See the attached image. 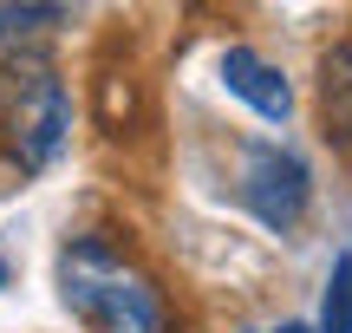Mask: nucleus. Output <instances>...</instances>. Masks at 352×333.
Wrapping results in <instances>:
<instances>
[{"label": "nucleus", "instance_id": "f257e3e1", "mask_svg": "<svg viewBox=\"0 0 352 333\" xmlns=\"http://www.w3.org/2000/svg\"><path fill=\"white\" fill-rule=\"evenodd\" d=\"M59 294L91 333H176L170 288L104 229H85L59 248Z\"/></svg>", "mask_w": 352, "mask_h": 333}, {"label": "nucleus", "instance_id": "f03ea898", "mask_svg": "<svg viewBox=\"0 0 352 333\" xmlns=\"http://www.w3.org/2000/svg\"><path fill=\"white\" fill-rule=\"evenodd\" d=\"M72 144V85L52 59L0 65V151L13 170L39 177Z\"/></svg>", "mask_w": 352, "mask_h": 333}, {"label": "nucleus", "instance_id": "7ed1b4c3", "mask_svg": "<svg viewBox=\"0 0 352 333\" xmlns=\"http://www.w3.org/2000/svg\"><path fill=\"white\" fill-rule=\"evenodd\" d=\"M235 196L261 229L287 235L300 229L307 216V196H314V170L287 151V144H248L241 151V177H235Z\"/></svg>", "mask_w": 352, "mask_h": 333}, {"label": "nucleus", "instance_id": "20e7f679", "mask_svg": "<svg viewBox=\"0 0 352 333\" xmlns=\"http://www.w3.org/2000/svg\"><path fill=\"white\" fill-rule=\"evenodd\" d=\"M222 85L235 92L254 118H274V125H280V118L294 111V92H287V78H280V65L261 59L254 46H228L222 52Z\"/></svg>", "mask_w": 352, "mask_h": 333}, {"label": "nucleus", "instance_id": "39448f33", "mask_svg": "<svg viewBox=\"0 0 352 333\" xmlns=\"http://www.w3.org/2000/svg\"><path fill=\"white\" fill-rule=\"evenodd\" d=\"M72 20L65 7H33V0H0V65H26V59H46L52 33Z\"/></svg>", "mask_w": 352, "mask_h": 333}, {"label": "nucleus", "instance_id": "423d86ee", "mask_svg": "<svg viewBox=\"0 0 352 333\" xmlns=\"http://www.w3.org/2000/svg\"><path fill=\"white\" fill-rule=\"evenodd\" d=\"M320 125L333 151H352V39L320 52Z\"/></svg>", "mask_w": 352, "mask_h": 333}, {"label": "nucleus", "instance_id": "0eeeda50", "mask_svg": "<svg viewBox=\"0 0 352 333\" xmlns=\"http://www.w3.org/2000/svg\"><path fill=\"white\" fill-rule=\"evenodd\" d=\"M91 111H98V125L111 131V138H124L131 125L144 118V85L138 72H118V65H98V78H91Z\"/></svg>", "mask_w": 352, "mask_h": 333}, {"label": "nucleus", "instance_id": "6e6552de", "mask_svg": "<svg viewBox=\"0 0 352 333\" xmlns=\"http://www.w3.org/2000/svg\"><path fill=\"white\" fill-rule=\"evenodd\" d=\"M320 333H352V248L333 261V275H327V314H320Z\"/></svg>", "mask_w": 352, "mask_h": 333}, {"label": "nucleus", "instance_id": "1a4fd4ad", "mask_svg": "<svg viewBox=\"0 0 352 333\" xmlns=\"http://www.w3.org/2000/svg\"><path fill=\"white\" fill-rule=\"evenodd\" d=\"M274 333H314V327H300V321H287V327H274Z\"/></svg>", "mask_w": 352, "mask_h": 333}]
</instances>
